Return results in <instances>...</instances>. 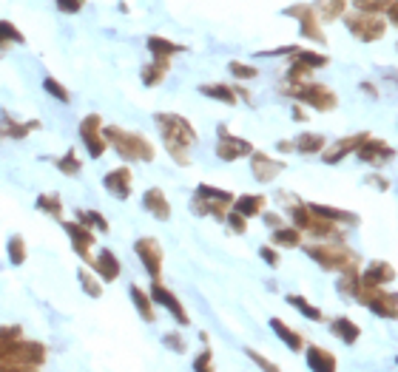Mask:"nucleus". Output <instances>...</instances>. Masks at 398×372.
I'll list each match as a JSON object with an SVG mask.
<instances>
[{
    "mask_svg": "<svg viewBox=\"0 0 398 372\" xmlns=\"http://www.w3.org/2000/svg\"><path fill=\"white\" fill-rule=\"evenodd\" d=\"M154 119H157L160 134H163V140H165V148H168L171 157H174L182 168L191 165V153H188V148L197 142V131H194L191 122H188L185 117L168 114V111L157 114Z\"/></svg>",
    "mask_w": 398,
    "mask_h": 372,
    "instance_id": "obj_1",
    "label": "nucleus"
},
{
    "mask_svg": "<svg viewBox=\"0 0 398 372\" xmlns=\"http://www.w3.org/2000/svg\"><path fill=\"white\" fill-rule=\"evenodd\" d=\"M103 140L106 145H111L122 160H131V162H151L154 160V145H151L142 134H131V131H122L117 126H103Z\"/></svg>",
    "mask_w": 398,
    "mask_h": 372,
    "instance_id": "obj_2",
    "label": "nucleus"
},
{
    "mask_svg": "<svg viewBox=\"0 0 398 372\" xmlns=\"http://www.w3.org/2000/svg\"><path fill=\"white\" fill-rule=\"evenodd\" d=\"M304 253H308L322 270H335L342 276H350V273H358V256L345 244H304Z\"/></svg>",
    "mask_w": 398,
    "mask_h": 372,
    "instance_id": "obj_3",
    "label": "nucleus"
},
{
    "mask_svg": "<svg viewBox=\"0 0 398 372\" xmlns=\"http://www.w3.org/2000/svg\"><path fill=\"white\" fill-rule=\"evenodd\" d=\"M282 91H285V94H290L293 100L316 108V111H333L335 105H339V97H335L327 85L313 83V80L310 83H301V85H285Z\"/></svg>",
    "mask_w": 398,
    "mask_h": 372,
    "instance_id": "obj_4",
    "label": "nucleus"
},
{
    "mask_svg": "<svg viewBox=\"0 0 398 372\" xmlns=\"http://www.w3.org/2000/svg\"><path fill=\"white\" fill-rule=\"evenodd\" d=\"M46 361V347L40 341H12V344L0 353V366H40Z\"/></svg>",
    "mask_w": 398,
    "mask_h": 372,
    "instance_id": "obj_5",
    "label": "nucleus"
},
{
    "mask_svg": "<svg viewBox=\"0 0 398 372\" xmlns=\"http://www.w3.org/2000/svg\"><path fill=\"white\" fill-rule=\"evenodd\" d=\"M80 137H83V142H85V148H88V157L91 160H100L103 153H106V140H103V117L100 114H88V117H83V122H80Z\"/></svg>",
    "mask_w": 398,
    "mask_h": 372,
    "instance_id": "obj_6",
    "label": "nucleus"
},
{
    "mask_svg": "<svg viewBox=\"0 0 398 372\" xmlns=\"http://www.w3.org/2000/svg\"><path fill=\"white\" fill-rule=\"evenodd\" d=\"M347 28L358 40H364V43H373V40L384 37V20L379 15H367V12L350 15L347 17Z\"/></svg>",
    "mask_w": 398,
    "mask_h": 372,
    "instance_id": "obj_7",
    "label": "nucleus"
},
{
    "mask_svg": "<svg viewBox=\"0 0 398 372\" xmlns=\"http://www.w3.org/2000/svg\"><path fill=\"white\" fill-rule=\"evenodd\" d=\"M254 153V142L242 140V137H233L228 134L225 128H219V145H217V157L225 160V162H236L242 157H251Z\"/></svg>",
    "mask_w": 398,
    "mask_h": 372,
    "instance_id": "obj_8",
    "label": "nucleus"
},
{
    "mask_svg": "<svg viewBox=\"0 0 398 372\" xmlns=\"http://www.w3.org/2000/svg\"><path fill=\"white\" fill-rule=\"evenodd\" d=\"M134 251H137L142 267H145L151 276H154V282H157L160 273H163V247H160V242L145 236V239H140V242L134 244Z\"/></svg>",
    "mask_w": 398,
    "mask_h": 372,
    "instance_id": "obj_9",
    "label": "nucleus"
},
{
    "mask_svg": "<svg viewBox=\"0 0 398 372\" xmlns=\"http://www.w3.org/2000/svg\"><path fill=\"white\" fill-rule=\"evenodd\" d=\"M154 304H160V307H165L168 313L182 324V327H188L191 324V319H188V313H185V307L179 304V298L165 287V285H160V282H154V287H151V296H148Z\"/></svg>",
    "mask_w": 398,
    "mask_h": 372,
    "instance_id": "obj_10",
    "label": "nucleus"
},
{
    "mask_svg": "<svg viewBox=\"0 0 398 372\" xmlns=\"http://www.w3.org/2000/svg\"><path fill=\"white\" fill-rule=\"evenodd\" d=\"M392 278H395V267L390 262H370L367 270L358 276V285L370 290H384V285H390Z\"/></svg>",
    "mask_w": 398,
    "mask_h": 372,
    "instance_id": "obj_11",
    "label": "nucleus"
},
{
    "mask_svg": "<svg viewBox=\"0 0 398 372\" xmlns=\"http://www.w3.org/2000/svg\"><path fill=\"white\" fill-rule=\"evenodd\" d=\"M356 153H358V160L361 162H367V165H381V162H387V160H392V145L390 142H384V140H373V137H367L358 148H356Z\"/></svg>",
    "mask_w": 398,
    "mask_h": 372,
    "instance_id": "obj_12",
    "label": "nucleus"
},
{
    "mask_svg": "<svg viewBox=\"0 0 398 372\" xmlns=\"http://www.w3.org/2000/svg\"><path fill=\"white\" fill-rule=\"evenodd\" d=\"M251 171H254V179L256 182H273L282 171H285V162L282 160H273L262 151H254L251 153Z\"/></svg>",
    "mask_w": 398,
    "mask_h": 372,
    "instance_id": "obj_13",
    "label": "nucleus"
},
{
    "mask_svg": "<svg viewBox=\"0 0 398 372\" xmlns=\"http://www.w3.org/2000/svg\"><path fill=\"white\" fill-rule=\"evenodd\" d=\"M285 15H290V17H296V20L301 23V37L316 40V43H324V35H322V28H319L316 15H313V9H310V6L299 3V6H290Z\"/></svg>",
    "mask_w": 398,
    "mask_h": 372,
    "instance_id": "obj_14",
    "label": "nucleus"
},
{
    "mask_svg": "<svg viewBox=\"0 0 398 372\" xmlns=\"http://www.w3.org/2000/svg\"><path fill=\"white\" fill-rule=\"evenodd\" d=\"M131 182H134L131 168H117V171H108V174L103 176L106 191L114 194L117 199H128V194H131Z\"/></svg>",
    "mask_w": 398,
    "mask_h": 372,
    "instance_id": "obj_15",
    "label": "nucleus"
},
{
    "mask_svg": "<svg viewBox=\"0 0 398 372\" xmlns=\"http://www.w3.org/2000/svg\"><path fill=\"white\" fill-rule=\"evenodd\" d=\"M63 228H66V233L72 236V247H74V253H77L80 259L91 262V259H88V251H91V244H94V233H91L85 225H80V222H66Z\"/></svg>",
    "mask_w": 398,
    "mask_h": 372,
    "instance_id": "obj_16",
    "label": "nucleus"
},
{
    "mask_svg": "<svg viewBox=\"0 0 398 372\" xmlns=\"http://www.w3.org/2000/svg\"><path fill=\"white\" fill-rule=\"evenodd\" d=\"M367 140V134H350V137H345V140H339L333 148H327V151H322V160L327 162V165H335V162H342L347 153H353L361 142Z\"/></svg>",
    "mask_w": 398,
    "mask_h": 372,
    "instance_id": "obj_17",
    "label": "nucleus"
},
{
    "mask_svg": "<svg viewBox=\"0 0 398 372\" xmlns=\"http://www.w3.org/2000/svg\"><path fill=\"white\" fill-rule=\"evenodd\" d=\"M310 216H319V219L324 222H345V225H356L358 222V216L350 213V210H342V208H330V205H308Z\"/></svg>",
    "mask_w": 398,
    "mask_h": 372,
    "instance_id": "obj_18",
    "label": "nucleus"
},
{
    "mask_svg": "<svg viewBox=\"0 0 398 372\" xmlns=\"http://www.w3.org/2000/svg\"><path fill=\"white\" fill-rule=\"evenodd\" d=\"M142 208H145L148 213H154L160 222L171 219V205H168V199H165V194H163L160 188L145 191V196H142Z\"/></svg>",
    "mask_w": 398,
    "mask_h": 372,
    "instance_id": "obj_19",
    "label": "nucleus"
},
{
    "mask_svg": "<svg viewBox=\"0 0 398 372\" xmlns=\"http://www.w3.org/2000/svg\"><path fill=\"white\" fill-rule=\"evenodd\" d=\"M270 330L276 332V338L282 341V344H285L290 353H299V350L304 347V338H301L296 330H290V327H288L282 319H270Z\"/></svg>",
    "mask_w": 398,
    "mask_h": 372,
    "instance_id": "obj_20",
    "label": "nucleus"
},
{
    "mask_svg": "<svg viewBox=\"0 0 398 372\" xmlns=\"http://www.w3.org/2000/svg\"><path fill=\"white\" fill-rule=\"evenodd\" d=\"M91 264H94V270H97V276L103 278V282H114V278L119 276V262L111 251H100V256L91 259Z\"/></svg>",
    "mask_w": 398,
    "mask_h": 372,
    "instance_id": "obj_21",
    "label": "nucleus"
},
{
    "mask_svg": "<svg viewBox=\"0 0 398 372\" xmlns=\"http://www.w3.org/2000/svg\"><path fill=\"white\" fill-rule=\"evenodd\" d=\"M308 366L313 369V372H335V355L333 353H327L324 347H310L308 350Z\"/></svg>",
    "mask_w": 398,
    "mask_h": 372,
    "instance_id": "obj_22",
    "label": "nucleus"
},
{
    "mask_svg": "<svg viewBox=\"0 0 398 372\" xmlns=\"http://www.w3.org/2000/svg\"><path fill=\"white\" fill-rule=\"evenodd\" d=\"M148 49H151V54H154V60H168V57L179 54V51H185V46L171 43V40H165V37H160V35L148 37Z\"/></svg>",
    "mask_w": 398,
    "mask_h": 372,
    "instance_id": "obj_23",
    "label": "nucleus"
},
{
    "mask_svg": "<svg viewBox=\"0 0 398 372\" xmlns=\"http://www.w3.org/2000/svg\"><path fill=\"white\" fill-rule=\"evenodd\" d=\"M333 335H339L347 347H353L356 341H358V335H361V330H358V324H356L353 319L342 316V319H335V321H333Z\"/></svg>",
    "mask_w": 398,
    "mask_h": 372,
    "instance_id": "obj_24",
    "label": "nucleus"
},
{
    "mask_svg": "<svg viewBox=\"0 0 398 372\" xmlns=\"http://www.w3.org/2000/svg\"><path fill=\"white\" fill-rule=\"evenodd\" d=\"M262 208H265V196H233V210L239 213V216H259L262 213Z\"/></svg>",
    "mask_w": 398,
    "mask_h": 372,
    "instance_id": "obj_25",
    "label": "nucleus"
},
{
    "mask_svg": "<svg viewBox=\"0 0 398 372\" xmlns=\"http://www.w3.org/2000/svg\"><path fill=\"white\" fill-rule=\"evenodd\" d=\"M293 151H299V153H322L324 151V137L304 131V134H299L293 140Z\"/></svg>",
    "mask_w": 398,
    "mask_h": 372,
    "instance_id": "obj_26",
    "label": "nucleus"
},
{
    "mask_svg": "<svg viewBox=\"0 0 398 372\" xmlns=\"http://www.w3.org/2000/svg\"><path fill=\"white\" fill-rule=\"evenodd\" d=\"M199 94L210 97V100H219L225 105H236V91L231 85H222V83H213V85H199Z\"/></svg>",
    "mask_w": 398,
    "mask_h": 372,
    "instance_id": "obj_27",
    "label": "nucleus"
},
{
    "mask_svg": "<svg viewBox=\"0 0 398 372\" xmlns=\"http://www.w3.org/2000/svg\"><path fill=\"white\" fill-rule=\"evenodd\" d=\"M131 298H134V304H137L140 319H142V321H148V324H154L157 313H154V301L148 298V293H142L140 287H131Z\"/></svg>",
    "mask_w": 398,
    "mask_h": 372,
    "instance_id": "obj_28",
    "label": "nucleus"
},
{
    "mask_svg": "<svg viewBox=\"0 0 398 372\" xmlns=\"http://www.w3.org/2000/svg\"><path fill=\"white\" fill-rule=\"evenodd\" d=\"M165 74H168V60H154V63H148L142 69V85H148V88L160 85Z\"/></svg>",
    "mask_w": 398,
    "mask_h": 372,
    "instance_id": "obj_29",
    "label": "nucleus"
},
{
    "mask_svg": "<svg viewBox=\"0 0 398 372\" xmlns=\"http://www.w3.org/2000/svg\"><path fill=\"white\" fill-rule=\"evenodd\" d=\"M197 199L233 205V194H231V191H222V188H213V185H199V188H197Z\"/></svg>",
    "mask_w": 398,
    "mask_h": 372,
    "instance_id": "obj_30",
    "label": "nucleus"
},
{
    "mask_svg": "<svg viewBox=\"0 0 398 372\" xmlns=\"http://www.w3.org/2000/svg\"><path fill=\"white\" fill-rule=\"evenodd\" d=\"M288 304H290V307H296L299 313H301L304 319H310V321H322V319H324L322 310H319V307H313V304H310L308 298H304V296H288Z\"/></svg>",
    "mask_w": 398,
    "mask_h": 372,
    "instance_id": "obj_31",
    "label": "nucleus"
},
{
    "mask_svg": "<svg viewBox=\"0 0 398 372\" xmlns=\"http://www.w3.org/2000/svg\"><path fill=\"white\" fill-rule=\"evenodd\" d=\"M38 128H40V122H15V119L6 117V126L0 128V134H3V137H17V140H23L28 131H38Z\"/></svg>",
    "mask_w": 398,
    "mask_h": 372,
    "instance_id": "obj_32",
    "label": "nucleus"
},
{
    "mask_svg": "<svg viewBox=\"0 0 398 372\" xmlns=\"http://www.w3.org/2000/svg\"><path fill=\"white\" fill-rule=\"evenodd\" d=\"M273 244L276 247H301V230H296V228L273 230Z\"/></svg>",
    "mask_w": 398,
    "mask_h": 372,
    "instance_id": "obj_33",
    "label": "nucleus"
},
{
    "mask_svg": "<svg viewBox=\"0 0 398 372\" xmlns=\"http://www.w3.org/2000/svg\"><path fill=\"white\" fill-rule=\"evenodd\" d=\"M77 216H80V225H85L88 230L94 228V230H100V233H108V222L103 219L100 210H77Z\"/></svg>",
    "mask_w": 398,
    "mask_h": 372,
    "instance_id": "obj_34",
    "label": "nucleus"
},
{
    "mask_svg": "<svg viewBox=\"0 0 398 372\" xmlns=\"http://www.w3.org/2000/svg\"><path fill=\"white\" fill-rule=\"evenodd\" d=\"M77 278H80V287H83V293H85V296H91V298H100V296H103V285H100V278H94L91 273H85L83 267L77 270Z\"/></svg>",
    "mask_w": 398,
    "mask_h": 372,
    "instance_id": "obj_35",
    "label": "nucleus"
},
{
    "mask_svg": "<svg viewBox=\"0 0 398 372\" xmlns=\"http://www.w3.org/2000/svg\"><path fill=\"white\" fill-rule=\"evenodd\" d=\"M6 253H9V262H12L15 267H20V264L26 262L28 251H26V242H23V236H12V239H9V244H6Z\"/></svg>",
    "mask_w": 398,
    "mask_h": 372,
    "instance_id": "obj_36",
    "label": "nucleus"
},
{
    "mask_svg": "<svg viewBox=\"0 0 398 372\" xmlns=\"http://www.w3.org/2000/svg\"><path fill=\"white\" fill-rule=\"evenodd\" d=\"M293 63H301V66H308V69H324L327 66V57L324 54H316V51H293Z\"/></svg>",
    "mask_w": 398,
    "mask_h": 372,
    "instance_id": "obj_37",
    "label": "nucleus"
},
{
    "mask_svg": "<svg viewBox=\"0 0 398 372\" xmlns=\"http://www.w3.org/2000/svg\"><path fill=\"white\" fill-rule=\"evenodd\" d=\"M38 208L46 210L49 216H54V219H60V213H63V202H60L57 194H43V196H38Z\"/></svg>",
    "mask_w": 398,
    "mask_h": 372,
    "instance_id": "obj_38",
    "label": "nucleus"
},
{
    "mask_svg": "<svg viewBox=\"0 0 398 372\" xmlns=\"http://www.w3.org/2000/svg\"><path fill=\"white\" fill-rule=\"evenodd\" d=\"M313 12H319L324 20H335V17L345 12V0H322Z\"/></svg>",
    "mask_w": 398,
    "mask_h": 372,
    "instance_id": "obj_39",
    "label": "nucleus"
},
{
    "mask_svg": "<svg viewBox=\"0 0 398 372\" xmlns=\"http://www.w3.org/2000/svg\"><path fill=\"white\" fill-rule=\"evenodd\" d=\"M194 208L199 213H210V216H217V219H225V213H228V205L222 202H205V199H194Z\"/></svg>",
    "mask_w": 398,
    "mask_h": 372,
    "instance_id": "obj_40",
    "label": "nucleus"
},
{
    "mask_svg": "<svg viewBox=\"0 0 398 372\" xmlns=\"http://www.w3.org/2000/svg\"><path fill=\"white\" fill-rule=\"evenodd\" d=\"M57 165H60V171L69 174V176L80 174V157H77V151H74V148H69V151L63 153V160H60Z\"/></svg>",
    "mask_w": 398,
    "mask_h": 372,
    "instance_id": "obj_41",
    "label": "nucleus"
},
{
    "mask_svg": "<svg viewBox=\"0 0 398 372\" xmlns=\"http://www.w3.org/2000/svg\"><path fill=\"white\" fill-rule=\"evenodd\" d=\"M43 88L49 91V94H51L54 100H60V103H69V100H72V94H69V91H66L63 85H60L54 77H46V80H43Z\"/></svg>",
    "mask_w": 398,
    "mask_h": 372,
    "instance_id": "obj_42",
    "label": "nucleus"
},
{
    "mask_svg": "<svg viewBox=\"0 0 398 372\" xmlns=\"http://www.w3.org/2000/svg\"><path fill=\"white\" fill-rule=\"evenodd\" d=\"M0 43H23V35L9 20H0Z\"/></svg>",
    "mask_w": 398,
    "mask_h": 372,
    "instance_id": "obj_43",
    "label": "nucleus"
},
{
    "mask_svg": "<svg viewBox=\"0 0 398 372\" xmlns=\"http://www.w3.org/2000/svg\"><path fill=\"white\" fill-rule=\"evenodd\" d=\"M244 355H248V358H251L262 372H282V369H279L276 364H273L270 358H265V355H262V353H256V350H244Z\"/></svg>",
    "mask_w": 398,
    "mask_h": 372,
    "instance_id": "obj_44",
    "label": "nucleus"
},
{
    "mask_svg": "<svg viewBox=\"0 0 398 372\" xmlns=\"http://www.w3.org/2000/svg\"><path fill=\"white\" fill-rule=\"evenodd\" d=\"M163 344H165L168 350H174V353H185V350H188V341L182 338L179 332H168V335H163Z\"/></svg>",
    "mask_w": 398,
    "mask_h": 372,
    "instance_id": "obj_45",
    "label": "nucleus"
},
{
    "mask_svg": "<svg viewBox=\"0 0 398 372\" xmlns=\"http://www.w3.org/2000/svg\"><path fill=\"white\" fill-rule=\"evenodd\" d=\"M228 71L233 74V77H239V80H254L259 71L254 69V66H244V63H236V60H233V63H228Z\"/></svg>",
    "mask_w": 398,
    "mask_h": 372,
    "instance_id": "obj_46",
    "label": "nucleus"
},
{
    "mask_svg": "<svg viewBox=\"0 0 398 372\" xmlns=\"http://www.w3.org/2000/svg\"><path fill=\"white\" fill-rule=\"evenodd\" d=\"M194 372H217V369H213V353H210L208 347L197 355V361H194Z\"/></svg>",
    "mask_w": 398,
    "mask_h": 372,
    "instance_id": "obj_47",
    "label": "nucleus"
},
{
    "mask_svg": "<svg viewBox=\"0 0 398 372\" xmlns=\"http://www.w3.org/2000/svg\"><path fill=\"white\" fill-rule=\"evenodd\" d=\"M225 219H228L231 230H233V233H239V236H242L244 230H248V219H244V216H239L236 210H233V213H225Z\"/></svg>",
    "mask_w": 398,
    "mask_h": 372,
    "instance_id": "obj_48",
    "label": "nucleus"
},
{
    "mask_svg": "<svg viewBox=\"0 0 398 372\" xmlns=\"http://www.w3.org/2000/svg\"><path fill=\"white\" fill-rule=\"evenodd\" d=\"M259 256H262L270 267H279V253L273 251V247H267V244H265V247H259Z\"/></svg>",
    "mask_w": 398,
    "mask_h": 372,
    "instance_id": "obj_49",
    "label": "nucleus"
},
{
    "mask_svg": "<svg viewBox=\"0 0 398 372\" xmlns=\"http://www.w3.org/2000/svg\"><path fill=\"white\" fill-rule=\"evenodd\" d=\"M57 3H60V9H63V12H80L83 0H57Z\"/></svg>",
    "mask_w": 398,
    "mask_h": 372,
    "instance_id": "obj_50",
    "label": "nucleus"
},
{
    "mask_svg": "<svg viewBox=\"0 0 398 372\" xmlns=\"http://www.w3.org/2000/svg\"><path fill=\"white\" fill-rule=\"evenodd\" d=\"M262 219H265V225H270L273 230H279V228H282V219H279L276 213H267V216H262Z\"/></svg>",
    "mask_w": 398,
    "mask_h": 372,
    "instance_id": "obj_51",
    "label": "nucleus"
},
{
    "mask_svg": "<svg viewBox=\"0 0 398 372\" xmlns=\"http://www.w3.org/2000/svg\"><path fill=\"white\" fill-rule=\"evenodd\" d=\"M0 372H38L35 366H0Z\"/></svg>",
    "mask_w": 398,
    "mask_h": 372,
    "instance_id": "obj_52",
    "label": "nucleus"
},
{
    "mask_svg": "<svg viewBox=\"0 0 398 372\" xmlns=\"http://www.w3.org/2000/svg\"><path fill=\"white\" fill-rule=\"evenodd\" d=\"M361 91H364V94H370L373 100L379 97V91H376V85H370V83H361Z\"/></svg>",
    "mask_w": 398,
    "mask_h": 372,
    "instance_id": "obj_53",
    "label": "nucleus"
},
{
    "mask_svg": "<svg viewBox=\"0 0 398 372\" xmlns=\"http://www.w3.org/2000/svg\"><path fill=\"white\" fill-rule=\"evenodd\" d=\"M367 182H373V185H379V188H381V191L387 188V179H381V176H367Z\"/></svg>",
    "mask_w": 398,
    "mask_h": 372,
    "instance_id": "obj_54",
    "label": "nucleus"
},
{
    "mask_svg": "<svg viewBox=\"0 0 398 372\" xmlns=\"http://www.w3.org/2000/svg\"><path fill=\"white\" fill-rule=\"evenodd\" d=\"M279 151H282V153H290V151H293V142L282 140V142H279Z\"/></svg>",
    "mask_w": 398,
    "mask_h": 372,
    "instance_id": "obj_55",
    "label": "nucleus"
}]
</instances>
